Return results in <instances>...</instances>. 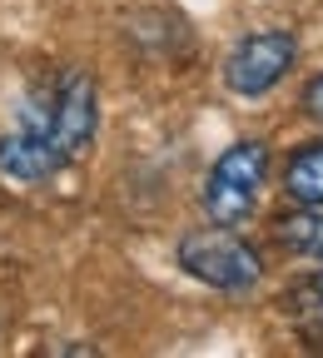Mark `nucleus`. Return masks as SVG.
I'll use <instances>...</instances> for the list:
<instances>
[{
  "label": "nucleus",
  "instance_id": "nucleus-1",
  "mask_svg": "<svg viewBox=\"0 0 323 358\" xmlns=\"http://www.w3.org/2000/svg\"><path fill=\"white\" fill-rule=\"evenodd\" d=\"M268 179V145L259 140H244L229 155H219V164L209 169V185H204V209L214 224H239L254 204H259V189Z\"/></svg>",
  "mask_w": 323,
  "mask_h": 358
},
{
  "label": "nucleus",
  "instance_id": "nucleus-6",
  "mask_svg": "<svg viewBox=\"0 0 323 358\" xmlns=\"http://www.w3.org/2000/svg\"><path fill=\"white\" fill-rule=\"evenodd\" d=\"M284 185L299 204H323V145H308L289 159V174Z\"/></svg>",
  "mask_w": 323,
  "mask_h": 358
},
{
  "label": "nucleus",
  "instance_id": "nucleus-8",
  "mask_svg": "<svg viewBox=\"0 0 323 358\" xmlns=\"http://www.w3.org/2000/svg\"><path fill=\"white\" fill-rule=\"evenodd\" d=\"M289 313L303 324V329H313V334H323V274H308V279H299L294 289H289Z\"/></svg>",
  "mask_w": 323,
  "mask_h": 358
},
{
  "label": "nucleus",
  "instance_id": "nucleus-9",
  "mask_svg": "<svg viewBox=\"0 0 323 358\" xmlns=\"http://www.w3.org/2000/svg\"><path fill=\"white\" fill-rule=\"evenodd\" d=\"M303 110H308L313 120H323V75H318V80L303 90Z\"/></svg>",
  "mask_w": 323,
  "mask_h": 358
},
{
  "label": "nucleus",
  "instance_id": "nucleus-2",
  "mask_svg": "<svg viewBox=\"0 0 323 358\" xmlns=\"http://www.w3.org/2000/svg\"><path fill=\"white\" fill-rule=\"evenodd\" d=\"M179 264L214 289H249L259 279V254L229 229H199L179 244Z\"/></svg>",
  "mask_w": 323,
  "mask_h": 358
},
{
  "label": "nucleus",
  "instance_id": "nucleus-3",
  "mask_svg": "<svg viewBox=\"0 0 323 358\" xmlns=\"http://www.w3.org/2000/svg\"><path fill=\"white\" fill-rule=\"evenodd\" d=\"M95 120H100L95 80H89L85 70H65L55 80V124H50V140H55L65 164L89 150V140H95Z\"/></svg>",
  "mask_w": 323,
  "mask_h": 358
},
{
  "label": "nucleus",
  "instance_id": "nucleus-4",
  "mask_svg": "<svg viewBox=\"0 0 323 358\" xmlns=\"http://www.w3.org/2000/svg\"><path fill=\"white\" fill-rule=\"evenodd\" d=\"M294 65V35H249L234 55H229L224 65V80L234 95H264V90H273Z\"/></svg>",
  "mask_w": 323,
  "mask_h": 358
},
{
  "label": "nucleus",
  "instance_id": "nucleus-7",
  "mask_svg": "<svg viewBox=\"0 0 323 358\" xmlns=\"http://www.w3.org/2000/svg\"><path fill=\"white\" fill-rule=\"evenodd\" d=\"M279 239H284L294 254L323 259V214H284V219H279Z\"/></svg>",
  "mask_w": 323,
  "mask_h": 358
},
{
  "label": "nucleus",
  "instance_id": "nucleus-5",
  "mask_svg": "<svg viewBox=\"0 0 323 358\" xmlns=\"http://www.w3.org/2000/svg\"><path fill=\"white\" fill-rule=\"evenodd\" d=\"M60 164L65 159L55 155V145L40 140V134H30V129H15V134L0 140V174L15 179V185H45Z\"/></svg>",
  "mask_w": 323,
  "mask_h": 358
}]
</instances>
